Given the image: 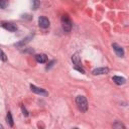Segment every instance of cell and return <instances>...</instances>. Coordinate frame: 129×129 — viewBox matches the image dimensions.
<instances>
[{
  "instance_id": "cell-1",
  "label": "cell",
  "mask_w": 129,
  "mask_h": 129,
  "mask_svg": "<svg viewBox=\"0 0 129 129\" xmlns=\"http://www.w3.org/2000/svg\"><path fill=\"white\" fill-rule=\"evenodd\" d=\"M76 104L81 112H87L88 110V101L84 96H78L76 98Z\"/></svg>"
},
{
  "instance_id": "cell-2",
  "label": "cell",
  "mask_w": 129,
  "mask_h": 129,
  "mask_svg": "<svg viewBox=\"0 0 129 129\" xmlns=\"http://www.w3.org/2000/svg\"><path fill=\"white\" fill-rule=\"evenodd\" d=\"M61 24H62V29L66 32H70L72 30V21L68 15H63L61 17Z\"/></svg>"
},
{
  "instance_id": "cell-3",
  "label": "cell",
  "mask_w": 129,
  "mask_h": 129,
  "mask_svg": "<svg viewBox=\"0 0 129 129\" xmlns=\"http://www.w3.org/2000/svg\"><path fill=\"white\" fill-rule=\"evenodd\" d=\"M30 90L33 93L37 94V95H40V96H48V92L47 91H45L42 88H38V87H36L34 85H30Z\"/></svg>"
},
{
  "instance_id": "cell-4",
  "label": "cell",
  "mask_w": 129,
  "mask_h": 129,
  "mask_svg": "<svg viewBox=\"0 0 129 129\" xmlns=\"http://www.w3.org/2000/svg\"><path fill=\"white\" fill-rule=\"evenodd\" d=\"M112 47H113L115 53L117 54V56H119V57L124 56V49H123L122 46H120V45L117 44V43H113V44H112Z\"/></svg>"
},
{
  "instance_id": "cell-5",
  "label": "cell",
  "mask_w": 129,
  "mask_h": 129,
  "mask_svg": "<svg viewBox=\"0 0 129 129\" xmlns=\"http://www.w3.org/2000/svg\"><path fill=\"white\" fill-rule=\"evenodd\" d=\"M38 24L41 28H47L49 26V20L45 16H40L38 18Z\"/></svg>"
},
{
  "instance_id": "cell-6",
  "label": "cell",
  "mask_w": 129,
  "mask_h": 129,
  "mask_svg": "<svg viewBox=\"0 0 129 129\" xmlns=\"http://www.w3.org/2000/svg\"><path fill=\"white\" fill-rule=\"evenodd\" d=\"M2 26L6 29V30H8V31H16L17 30V26L15 25V24H13V23H10V22H3L2 23Z\"/></svg>"
},
{
  "instance_id": "cell-7",
  "label": "cell",
  "mask_w": 129,
  "mask_h": 129,
  "mask_svg": "<svg viewBox=\"0 0 129 129\" xmlns=\"http://www.w3.org/2000/svg\"><path fill=\"white\" fill-rule=\"evenodd\" d=\"M108 73H109V69L108 68H97V69L92 71L93 75H106Z\"/></svg>"
},
{
  "instance_id": "cell-8",
  "label": "cell",
  "mask_w": 129,
  "mask_h": 129,
  "mask_svg": "<svg viewBox=\"0 0 129 129\" xmlns=\"http://www.w3.org/2000/svg\"><path fill=\"white\" fill-rule=\"evenodd\" d=\"M112 80H113V82L116 84V85H123V84H125L126 83V80H125V78H123V77H119V76H114L113 78H112Z\"/></svg>"
},
{
  "instance_id": "cell-9",
  "label": "cell",
  "mask_w": 129,
  "mask_h": 129,
  "mask_svg": "<svg viewBox=\"0 0 129 129\" xmlns=\"http://www.w3.org/2000/svg\"><path fill=\"white\" fill-rule=\"evenodd\" d=\"M35 59L37 62H40V63H44L47 61V56L46 54H43V53H40V54H36L35 55Z\"/></svg>"
},
{
  "instance_id": "cell-10",
  "label": "cell",
  "mask_w": 129,
  "mask_h": 129,
  "mask_svg": "<svg viewBox=\"0 0 129 129\" xmlns=\"http://www.w3.org/2000/svg\"><path fill=\"white\" fill-rule=\"evenodd\" d=\"M72 60L75 63V67H81V56L79 55V53H75L72 56Z\"/></svg>"
},
{
  "instance_id": "cell-11",
  "label": "cell",
  "mask_w": 129,
  "mask_h": 129,
  "mask_svg": "<svg viewBox=\"0 0 129 129\" xmlns=\"http://www.w3.org/2000/svg\"><path fill=\"white\" fill-rule=\"evenodd\" d=\"M32 38V36H27L26 38H24V39H22L21 41H19V42H17V43H15L14 45L15 46H18V47H20V46H23L24 44H26L27 42H29V40Z\"/></svg>"
},
{
  "instance_id": "cell-12",
  "label": "cell",
  "mask_w": 129,
  "mask_h": 129,
  "mask_svg": "<svg viewBox=\"0 0 129 129\" xmlns=\"http://www.w3.org/2000/svg\"><path fill=\"white\" fill-rule=\"evenodd\" d=\"M113 128L114 129H126L125 125L123 123H121L120 121H115L113 123Z\"/></svg>"
},
{
  "instance_id": "cell-13",
  "label": "cell",
  "mask_w": 129,
  "mask_h": 129,
  "mask_svg": "<svg viewBox=\"0 0 129 129\" xmlns=\"http://www.w3.org/2000/svg\"><path fill=\"white\" fill-rule=\"evenodd\" d=\"M6 121H7V123L9 124V126H13L14 125V122H13V118H12V114L10 113V112H8L7 113V116H6Z\"/></svg>"
},
{
  "instance_id": "cell-14",
  "label": "cell",
  "mask_w": 129,
  "mask_h": 129,
  "mask_svg": "<svg viewBox=\"0 0 129 129\" xmlns=\"http://www.w3.org/2000/svg\"><path fill=\"white\" fill-rule=\"evenodd\" d=\"M0 59H2L3 61H6L7 60V56L5 54V52L0 48Z\"/></svg>"
},
{
  "instance_id": "cell-15",
  "label": "cell",
  "mask_w": 129,
  "mask_h": 129,
  "mask_svg": "<svg viewBox=\"0 0 129 129\" xmlns=\"http://www.w3.org/2000/svg\"><path fill=\"white\" fill-rule=\"evenodd\" d=\"M7 5H8V1L0 0V8L4 9V8H6V7H7Z\"/></svg>"
},
{
  "instance_id": "cell-16",
  "label": "cell",
  "mask_w": 129,
  "mask_h": 129,
  "mask_svg": "<svg viewBox=\"0 0 129 129\" xmlns=\"http://www.w3.org/2000/svg\"><path fill=\"white\" fill-rule=\"evenodd\" d=\"M32 4H33L32 8H33V9L35 10V9H37V8H38V6H39L40 2H39V1H33V2H32Z\"/></svg>"
},
{
  "instance_id": "cell-17",
  "label": "cell",
  "mask_w": 129,
  "mask_h": 129,
  "mask_svg": "<svg viewBox=\"0 0 129 129\" xmlns=\"http://www.w3.org/2000/svg\"><path fill=\"white\" fill-rule=\"evenodd\" d=\"M21 110H22L23 115H24L25 117H27V116H28V112H27V110L25 109V107H23V106H22V107H21Z\"/></svg>"
},
{
  "instance_id": "cell-18",
  "label": "cell",
  "mask_w": 129,
  "mask_h": 129,
  "mask_svg": "<svg viewBox=\"0 0 129 129\" xmlns=\"http://www.w3.org/2000/svg\"><path fill=\"white\" fill-rule=\"evenodd\" d=\"M75 70L79 71V72L82 73V74H85V71H84V69H83L82 67H75Z\"/></svg>"
},
{
  "instance_id": "cell-19",
  "label": "cell",
  "mask_w": 129,
  "mask_h": 129,
  "mask_svg": "<svg viewBox=\"0 0 129 129\" xmlns=\"http://www.w3.org/2000/svg\"><path fill=\"white\" fill-rule=\"evenodd\" d=\"M54 62H55V60H51V61H50V62H49V63H48V66H47V67H46V70H48V69H49V68H51V67H52V64H53V63H54Z\"/></svg>"
},
{
  "instance_id": "cell-20",
  "label": "cell",
  "mask_w": 129,
  "mask_h": 129,
  "mask_svg": "<svg viewBox=\"0 0 129 129\" xmlns=\"http://www.w3.org/2000/svg\"><path fill=\"white\" fill-rule=\"evenodd\" d=\"M0 129H3V126H2L1 124H0Z\"/></svg>"
},
{
  "instance_id": "cell-21",
  "label": "cell",
  "mask_w": 129,
  "mask_h": 129,
  "mask_svg": "<svg viewBox=\"0 0 129 129\" xmlns=\"http://www.w3.org/2000/svg\"><path fill=\"white\" fill-rule=\"evenodd\" d=\"M73 129H79V128H77V127H74V128H73Z\"/></svg>"
}]
</instances>
